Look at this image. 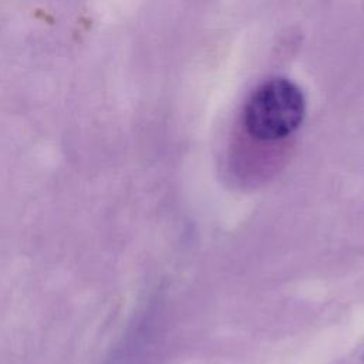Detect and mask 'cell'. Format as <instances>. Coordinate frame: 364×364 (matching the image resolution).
I'll return each instance as SVG.
<instances>
[{"label":"cell","mask_w":364,"mask_h":364,"mask_svg":"<svg viewBox=\"0 0 364 364\" xmlns=\"http://www.w3.org/2000/svg\"><path fill=\"white\" fill-rule=\"evenodd\" d=\"M306 98L297 84L287 78H272L247 98L243 125L259 141H279L291 135L303 122Z\"/></svg>","instance_id":"cell-1"},{"label":"cell","mask_w":364,"mask_h":364,"mask_svg":"<svg viewBox=\"0 0 364 364\" xmlns=\"http://www.w3.org/2000/svg\"><path fill=\"white\" fill-rule=\"evenodd\" d=\"M363 360H364V354H363Z\"/></svg>","instance_id":"cell-2"}]
</instances>
